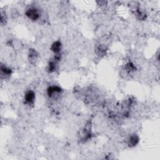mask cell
<instances>
[{
  "mask_svg": "<svg viewBox=\"0 0 160 160\" xmlns=\"http://www.w3.org/2000/svg\"><path fill=\"white\" fill-rule=\"evenodd\" d=\"M38 54L35 50H29V60L31 63H35L36 61L38 60Z\"/></svg>",
  "mask_w": 160,
  "mask_h": 160,
  "instance_id": "4",
  "label": "cell"
},
{
  "mask_svg": "<svg viewBox=\"0 0 160 160\" xmlns=\"http://www.w3.org/2000/svg\"><path fill=\"white\" fill-rule=\"evenodd\" d=\"M35 98V93L33 91H28L26 92L25 96V100L26 101V103L30 105L34 103V100Z\"/></svg>",
  "mask_w": 160,
  "mask_h": 160,
  "instance_id": "3",
  "label": "cell"
},
{
  "mask_svg": "<svg viewBox=\"0 0 160 160\" xmlns=\"http://www.w3.org/2000/svg\"><path fill=\"white\" fill-rule=\"evenodd\" d=\"M26 15L31 20L36 21L40 18L41 15L38 9L36 8H31L26 11Z\"/></svg>",
  "mask_w": 160,
  "mask_h": 160,
  "instance_id": "1",
  "label": "cell"
},
{
  "mask_svg": "<svg viewBox=\"0 0 160 160\" xmlns=\"http://www.w3.org/2000/svg\"><path fill=\"white\" fill-rule=\"evenodd\" d=\"M61 92V89L58 86H50L47 90V94L50 98H55V96H58Z\"/></svg>",
  "mask_w": 160,
  "mask_h": 160,
  "instance_id": "2",
  "label": "cell"
},
{
  "mask_svg": "<svg viewBox=\"0 0 160 160\" xmlns=\"http://www.w3.org/2000/svg\"><path fill=\"white\" fill-rule=\"evenodd\" d=\"M1 72L6 74V75H9V74H11V70L8 68L7 67H6L5 66L1 65Z\"/></svg>",
  "mask_w": 160,
  "mask_h": 160,
  "instance_id": "7",
  "label": "cell"
},
{
  "mask_svg": "<svg viewBox=\"0 0 160 160\" xmlns=\"http://www.w3.org/2000/svg\"><path fill=\"white\" fill-rule=\"evenodd\" d=\"M61 49V44L60 42H54L51 48V50H52L54 53H55L56 54L59 53Z\"/></svg>",
  "mask_w": 160,
  "mask_h": 160,
  "instance_id": "5",
  "label": "cell"
},
{
  "mask_svg": "<svg viewBox=\"0 0 160 160\" xmlns=\"http://www.w3.org/2000/svg\"><path fill=\"white\" fill-rule=\"evenodd\" d=\"M139 142V138L138 136H137L136 135H132L130 137V139H129V145L131 146H135L137 145Z\"/></svg>",
  "mask_w": 160,
  "mask_h": 160,
  "instance_id": "6",
  "label": "cell"
}]
</instances>
